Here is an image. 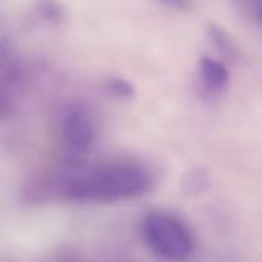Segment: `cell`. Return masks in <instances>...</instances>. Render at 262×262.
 <instances>
[{
  "mask_svg": "<svg viewBox=\"0 0 262 262\" xmlns=\"http://www.w3.org/2000/svg\"><path fill=\"white\" fill-rule=\"evenodd\" d=\"M141 235L150 252L166 262H189L196 253V238L189 224L169 212H152L141 223Z\"/></svg>",
  "mask_w": 262,
  "mask_h": 262,
  "instance_id": "2",
  "label": "cell"
},
{
  "mask_svg": "<svg viewBox=\"0 0 262 262\" xmlns=\"http://www.w3.org/2000/svg\"><path fill=\"white\" fill-rule=\"evenodd\" d=\"M152 184L154 178L146 166L135 161H111L74 178L64 198L75 203L126 201L146 195Z\"/></svg>",
  "mask_w": 262,
  "mask_h": 262,
  "instance_id": "1",
  "label": "cell"
},
{
  "mask_svg": "<svg viewBox=\"0 0 262 262\" xmlns=\"http://www.w3.org/2000/svg\"><path fill=\"white\" fill-rule=\"evenodd\" d=\"M60 137L72 154H86L95 140L92 114L81 103H69L60 115Z\"/></svg>",
  "mask_w": 262,
  "mask_h": 262,
  "instance_id": "3",
  "label": "cell"
},
{
  "mask_svg": "<svg viewBox=\"0 0 262 262\" xmlns=\"http://www.w3.org/2000/svg\"><path fill=\"white\" fill-rule=\"evenodd\" d=\"M111 86H112L114 92H115L117 95H120V97H130V95L134 94L132 86H130L129 83L123 81V80H115V81H112Z\"/></svg>",
  "mask_w": 262,
  "mask_h": 262,
  "instance_id": "5",
  "label": "cell"
},
{
  "mask_svg": "<svg viewBox=\"0 0 262 262\" xmlns=\"http://www.w3.org/2000/svg\"><path fill=\"white\" fill-rule=\"evenodd\" d=\"M200 71H201L203 81L212 91H221L229 83V71L218 60H213L210 57L201 58V61H200Z\"/></svg>",
  "mask_w": 262,
  "mask_h": 262,
  "instance_id": "4",
  "label": "cell"
}]
</instances>
